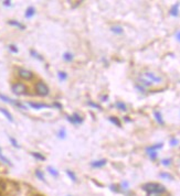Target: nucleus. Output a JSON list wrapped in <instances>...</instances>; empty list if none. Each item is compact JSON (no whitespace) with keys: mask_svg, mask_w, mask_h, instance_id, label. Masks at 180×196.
I'll return each mask as SVG.
<instances>
[{"mask_svg":"<svg viewBox=\"0 0 180 196\" xmlns=\"http://www.w3.org/2000/svg\"><path fill=\"white\" fill-rule=\"evenodd\" d=\"M164 82V77L159 74H156L150 71H146L144 73H141L139 75L137 85H139L140 87H143L144 89L148 88V87L153 86L154 84H160Z\"/></svg>","mask_w":180,"mask_h":196,"instance_id":"obj_1","label":"nucleus"},{"mask_svg":"<svg viewBox=\"0 0 180 196\" xmlns=\"http://www.w3.org/2000/svg\"><path fill=\"white\" fill-rule=\"evenodd\" d=\"M141 188L146 191L147 193H159V194H162L166 192V188L164 185L159 184V183H146L144 184Z\"/></svg>","mask_w":180,"mask_h":196,"instance_id":"obj_2","label":"nucleus"},{"mask_svg":"<svg viewBox=\"0 0 180 196\" xmlns=\"http://www.w3.org/2000/svg\"><path fill=\"white\" fill-rule=\"evenodd\" d=\"M36 91L39 96H46L49 94V87L43 82H38L36 84Z\"/></svg>","mask_w":180,"mask_h":196,"instance_id":"obj_3","label":"nucleus"},{"mask_svg":"<svg viewBox=\"0 0 180 196\" xmlns=\"http://www.w3.org/2000/svg\"><path fill=\"white\" fill-rule=\"evenodd\" d=\"M11 89L14 91V94L16 95H26L27 94V87L23 85L22 83H14V85L11 86Z\"/></svg>","mask_w":180,"mask_h":196,"instance_id":"obj_4","label":"nucleus"},{"mask_svg":"<svg viewBox=\"0 0 180 196\" xmlns=\"http://www.w3.org/2000/svg\"><path fill=\"white\" fill-rule=\"evenodd\" d=\"M0 99H1L2 101H5V103H8V104H11V105L16 106V107H18V108H20V109H27V107L23 105V104H21L20 101L14 100V99H11V98L7 97L6 95L0 94Z\"/></svg>","mask_w":180,"mask_h":196,"instance_id":"obj_5","label":"nucleus"},{"mask_svg":"<svg viewBox=\"0 0 180 196\" xmlns=\"http://www.w3.org/2000/svg\"><path fill=\"white\" fill-rule=\"evenodd\" d=\"M66 119H68L71 123H73V125H81V123L83 122V120H84V119L82 118L79 114H76V113H74L72 116H66Z\"/></svg>","mask_w":180,"mask_h":196,"instance_id":"obj_6","label":"nucleus"},{"mask_svg":"<svg viewBox=\"0 0 180 196\" xmlns=\"http://www.w3.org/2000/svg\"><path fill=\"white\" fill-rule=\"evenodd\" d=\"M18 74L20 77L26 79V81H29V79H31L33 77V73H32L31 71H28L26 69H19Z\"/></svg>","mask_w":180,"mask_h":196,"instance_id":"obj_7","label":"nucleus"},{"mask_svg":"<svg viewBox=\"0 0 180 196\" xmlns=\"http://www.w3.org/2000/svg\"><path fill=\"white\" fill-rule=\"evenodd\" d=\"M28 105L32 107L33 109H42V108H50L51 106L46 105V104H43V103H32V101H29Z\"/></svg>","mask_w":180,"mask_h":196,"instance_id":"obj_8","label":"nucleus"},{"mask_svg":"<svg viewBox=\"0 0 180 196\" xmlns=\"http://www.w3.org/2000/svg\"><path fill=\"white\" fill-rule=\"evenodd\" d=\"M0 113L4 115L6 118L9 120L10 122H14V118H12V115L10 114L9 111L6 109V108H2V107H0Z\"/></svg>","mask_w":180,"mask_h":196,"instance_id":"obj_9","label":"nucleus"},{"mask_svg":"<svg viewBox=\"0 0 180 196\" xmlns=\"http://www.w3.org/2000/svg\"><path fill=\"white\" fill-rule=\"evenodd\" d=\"M106 160L105 159H102V160H97V161H94V162H92L91 163V165L93 166V168H102V166H104V165L106 164Z\"/></svg>","mask_w":180,"mask_h":196,"instance_id":"obj_10","label":"nucleus"},{"mask_svg":"<svg viewBox=\"0 0 180 196\" xmlns=\"http://www.w3.org/2000/svg\"><path fill=\"white\" fill-rule=\"evenodd\" d=\"M154 115H155V118H156V120H157V122L159 123V125H165V121H164V119H162V116L161 114H160V111H157V110H155L154 111Z\"/></svg>","mask_w":180,"mask_h":196,"instance_id":"obj_11","label":"nucleus"},{"mask_svg":"<svg viewBox=\"0 0 180 196\" xmlns=\"http://www.w3.org/2000/svg\"><path fill=\"white\" fill-rule=\"evenodd\" d=\"M178 13H179V4H176V5H174L172 7H171L170 16H172V17H177Z\"/></svg>","mask_w":180,"mask_h":196,"instance_id":"obj_12","label":"nucleus"},{"mask_svg":"<svg viewBox=\"0 0 180 196\" xmlns=\"http://www.w3.org/2000/svg\"><path fill=\"white\" fill-rule=\"evenodd\" d=\"M162 143H157V144H154V146H150L146 149V152H150V151H157L158 149H161L162 148Z\"/></svg>","mask_w":180,"mask_h":196,"instance_id":"obj_13","label":"nucleus"},{"mask_svg":"<svg viewBox=\"0 0 180 196\" xmlns=\"http://www.w3.org/2000/svg\"><path fill=\"white\" fill-rule=\"evenodd\" d=\"M8 23H9L10 25L17 27V28H19V29H21V30H24V29H26V27H24L23 24H21V23L18 22V21H16V20H10V21H8Z\"/></svg>","mask_w":180,"mask_h":196,"instance_id":"obj_14","label":"nucleus"},{"mask_svg":"<svg viewBox=\"0 0 180 196\" xmlns=\"http://www.w3.org/2000/svg\"><path fill=\"white\" fill-rule=\"evenodd\" d=\"M108 120H109V121H111L112 123H114L115 126H117V127H122L121 120L117 118V117H114V116H112V117H109V118H108Z\"/></svg>","mask_w":180,"mask_h":196,"instance_id":"obj_15","label":"nucleus"},{"mask_svg":"<svg viewBox=\"0 0 180 196\" xmlns=\"http://www.w3.org/2000/svg\"><path fill=\"white\" fill-rule=\"evenodd\" d=\"M34 13H36V9L33 7H29L26 11V18H31L34 16Z\"/></svg>","mask_w":180,"mask_h":196,"instance_id":"obj_16","label":"nucleus"},{"mask_svg":"<svg viewBox=\"0 0 180 196\" xmlns=\"http://www.w3.org/2000/svg\"><path fill=\"white\" fill-rule=\"evenodd\" d=\"M115 107H116L117 109L122 110V111H126L127 110V107L126 105L123 103V101H116V104H115Z\"/></svg>","mask_w":180,"mask_h":196,"instance_id":"obj_17","label":"nucleus"},{"mask_svg":"<svg viewBox=\"0 0 180 196\" xmlns=\"http://www.w3.org/2000/svg\"><path fill=\"white\" fill-rule=\"evenodd\" d=\"M111 30H112V32L116 33V34H122L124 32V30H123V28L121 25H114V27L111 28Z\"/></svg>","mask_w":180,"mask_h":196,"instance_id":"obj_18","label":"nucleus"},{"mask_svg":"<svg viewBox=\"0 0 180 196\" xmlns=\"http://www.w3.org/2000/svg\"><path fill=\"white\" fill-rule=\"evenodd\" d=\"M0 160H1V161H2L4 163H6V164H8V165H9V166H11V165H12V163H11V162H10V161H9V159H7V158H6L5 155L2 154V151H1V149H0Z\"/></svg>","mask_w":180,"mask_h":196,"instance_id":"obj_19","label":"nucleus"},{"mask_svg":"<svg viewBox=\"0 0 180 196\" xmlns=\"http://www.w3.org/2000/svg\"><path fill=\"white\" fill-rule=\"evenodd\" d=\"M31 154L32 156L36 158V160H40V161H44L45 160V156H43V155L41 154V153H39V152H32Z\"/></svg>","mask_w":180,"mask_h":196,"instance_id":"obj_20","label":"nucleus"},{"mask_svg":"<svg viewBox=\"0 0 180 196\" xmlns=\"http://www.w3.org/2000/svg\"><path fill=\"white\" fill-rule=\"evenodd\" d=\"M63 59H64V61H66V62H71V61L74 59V56H73V54H71V53L65 52V53L63 54Z\"/></svg>","mask_w":180,"mask_h":196,"instance_id":"obj_21","label":"nucleus"},{"mask_svg":"<svg viewBox=\"0 0 180 196\" xmlns=\"http://www.w3.org/2000/svg\"><path fill=\"white\" fill-rule=\"evenodd\" d=\"M30 54H31L32 56L34 57V59H38L39 61H43V57H42V56H41L39 53H36L34 50H30Z\"/></svg>","mask_w":180,"mask_h":196,"instance_id":"obj_22","label":"nucleus"},{"mask_svg":"<svg viewBox=\"0 0 180 196\" xmlns=\"http://www.w3.org/2000/svg\"><path fill=\"white\" fill-rule=\"evenodd\" d=\"M87 105L91 106V107H93V108H96V109H99V110H102V107L99 105V104H96V103H93V101H91L89 100L87 101Z\"/></svg>","mask_w":180,"mask_h":196,"instance_id":"obj_23","label":"nucleus"},{"mask_svg":"<svg viewBox=\"0 0 180 196\" xmlns=\"http://www.w3.org/2000/svg\"><path fill=\"white\" fill-rule=\"evenodd\" d=\"M58 76L61 81H65V79L68 78V74L65 73V72H62V71H61V72H59L58 73Z\"/></svg>","mask_w":180,"mask_h":196,"instance_id":"obj_24","label":"nucleus"},{"mask_svg":"<svg viewBox=\"0 0 180 196\" xmlns=\"http://www.w3.org/2000/svg\"><path fill=\"white\" fill-rule=\"evenodd\" d=\"M149 155V158H150V160H156L158 156V153L157 151H150V152H147Z\"/></svg>","mask_w":180,"mask_h":196,"instance_id":"obj_25","label":"nucleus"},{"mask_svg":"<svg viewBox=\"0 0 180 196\" xmlns=\"http://www.w3.org/2000/svg\"><path fill=\"white\" fill-rule=\"evenodd\" d=\"M48 171H49L50 174H52V175H53V176H55V178H56V176L59 175L58 171H56L55 169H53V168H51V166H48Z\"/></svg>","mask_w":180,"mask_h":196,"instance_id":"obj_26","label":"nucleus"},{"mask_svg":"<svg viewBox=\"0 0 180 196\" xmlns=\"http://www.w3.org/2000/svg\"><path fill=\"white\" fill-rule=\"evenodd\" d=\"M36 175L38 176V178H39V180H41V181H44V175H43V173L41 172L40 170H36Z\"/></svg>","mask_w":180,"mask_h":196,"instance_id":"obj_27","label":"nucleus"},{"mask_svg":"<svg viewBox=\"0 0 180 196\" xmlns=\"http://www.w3.org/2000/svg\"><path fill=\"white\" fill-rule=\"evenodd\" d=\"M9 140H10V142H11V144L14 146V148H20V146L18 144V142H17V140L14 139V138H12V137H9Z\"/></svg>","mask_w":180,"mask_h":196,"instance_id":"obj_28","label":"nucleus"},{"mask_svg":"<svg viewBox=\"0 0 180 196\" xmlns=\"http://www.w3.org/2000/svg\"><path fill=\"white\" fill-rule=\"evenodd\" d=\"M66 174H68L69 176L71 178V180H72V181H76V176H75V174L73 173L72 171H70V170H68V171H66Z\"/></svg>","mask_w":180,"mask_h":196,"instance_id":"obj_29","label":"nucleus"},{"mask_svg":"<svg viewBox=\"0 0 180 196\" xmlns=\"http://www.w3.org/2000/svg\"><path fill=\"white\" fill-rule=\"evenodd\" d=\"M161 164L165 165V166H168V165L171 164V160L170 159H164L161 161Z\"/></svg>","mask_w":180,"mask_h":196,"instance_id":"obj_30","label":"nucleus"},{"mask_svg":"<svg viewBox=\"0 0 180 196\" xmlns=\"http://www.w3.org/2000/svg\"><path fill=\"white\" fill-rule=\"evenodd\" d=\"M8 47H9V50L11 51V52H14V53H18V49H17V46L14 45V44H10Z\"/></svg>","mask_w":180,"mask_h":196,"instance_id":"obj_31","label":"nucleus"},{"mask_svg":"<svg viewBox=\"0 0 180 196\" xmlns=\"http://www.w3.org/2000/svg\"><path fill=\"white\" fill-rule=\"evenodd\" d=\"M177 144H178V139H177V138H171L170 139V146H177Z\"/></svg>","mask_w":180,"mask_h":196,"instance_id":"obj_32","label":"nucleus"},{"mask_svg":"<svg viewBox=\"0 0 180 196\" xmlns=\"http://www.w3.org/2000/svg\"><path fill=\"white\" fill-rule=\"evenodd\" d=\"M160 176L164 178H168V180H172V176H171L169 173H160Z\"/></svg>","mask_w":180,"mask_h":196,"instance_id":"obj_33","label":"nucleus"},{"mask_svg":"<svg viewBox=\"0 0 180 196\" xmlns=\"http://www.w3.org/2000/svg\"><path fill=\"white\" fill-rule=\"evenodd\" d=\"M59 137L61 138V139H64V138H65V130H64V129H61V130H60Z\"/></svg>","mask_w":180,"mask_h":196,"instance_id":"obj_34","label":"nucleus"},{"mask_svg":"<svg viewBox=\"0 0 180 196\" xmlns=\"http://www.w3.org/2000/svg\"><path fill=\"white\" fill-rule=\"evenodd\" d=\"M53 106L54 107H56V108H59V109H62V105H61L60 103H56V101H55V103L53 104Z\"/></svg>","mask_w":180,"mask_h":196,"instance_id":"obj_35","label":"nucleus"},{"mask_svg":"<svg viewBox=\"0 0 180 196\" xmlns=\"http://www.w3.org/2000/svg\"><path fill=\"white\" fill-rule=\"evenodd\" d=\"M111 190L114 192H118V186H117V185H112V186H111Z\"/></svg>","mask_w":180,"mask_h":196,"instance_id":"obj_36","label":"nucleus"},{"mask_svg":"<svg viewBox=\"0 0 180 196\" xmlns=\"http://www.w3.org/2000/svg\"><path fill=\"white\" fill-rule=\"evenodd\" d=\"M2 4L5 6H7V7H9V6H11V1H4Z\"/></svg>","mask_w":180,"mask_h":196,"instance_id":"obj_37","label":"nucleus"},{"mask_svg":"<svg viewBox=\"0 0 180 196\" xmlns=\"http://www.w3.org/2000/svg\"><path fill=\"white\" fill-rule=\"evenodd\" d=\"M176 38H177V40L180 42V31L177 32V34H176Z\"/></svg>","mask_w":180,"mask_h":196,"instance_id":"obj_38","label":"nucleus"},{"mask_svg":"<svg viewBox=\"0 0 180 196\" xmlns=\"http://www.w3.org/2000/svg\"><path fill=\"white\" fill-rule=\"evenodd\" d=\"M125 121H131V119L128 118V117H125Z\"/></svg>","mask_w":180,"mask_h":196,"instance_id":"obj_39","label":"nucleus"}]
</instances>
